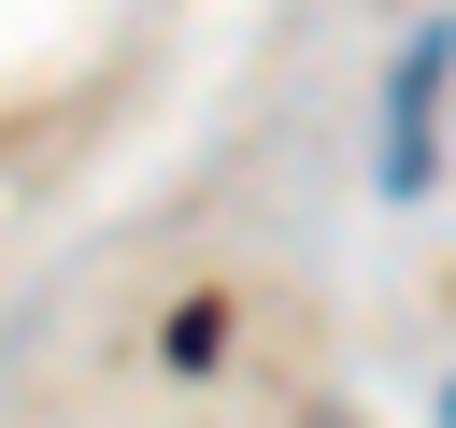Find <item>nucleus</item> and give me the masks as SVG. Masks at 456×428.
<instances>
[{
	"mask_svg": "<svg viewBox=\"0 0 456 428\" xmlns=\"http://www.w3.org/2000/svg\"><path fill=\"white\" fill-rule=\"evenodd\" d=\"M428 100H442V43L399 57V114H385V171L399 185H428Z\"/></svg>",
	"mask_w": 456,
	"mask_h": 428,
	"instance_id": "1",
	"label": "nucleus"
}]
</instances>
